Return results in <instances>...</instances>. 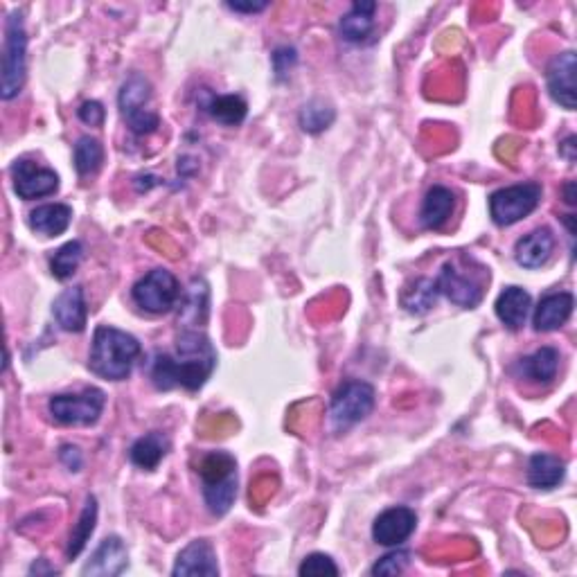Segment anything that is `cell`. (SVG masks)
Instances as JSON below:
<instances>
[{
	"mask_svg": "<svg viewBox=\"0 0 577 577\" xmlns=\"http://www.w3.org/2000/svg\"><path fill=\"white\" fill-rule=\"evenodd\" d=\"M217 368V350L199 330H183L176 336L174 352L156 354L152 361V384L158 390L185 388L197 393Z\"/></svg>",
	"mask_w": 577,
	"mask_h": 577,
	"instance_id": "cell-1",
	"label": "cell"
},
{
	"mask_svg": "<svg viewBox=\"0 0 577 577\" xmlns=\"http://www.w3.org/2000/svg\"><path fill=\"white\" fill-rule=\"evenodd\" d=\"M136 336L111 325H100L93 334V348L88 357V370L106 381H124L140 357Z\"/></svg>",
	"mask_w": 577,
	"mask_h": 577,
	"instance_id": "cell-2",
	"label": "cell"
},
{
	"mask_svg": "<svg viewBox=\"0 0 577 577\" xmlns=\"http://www.w3.org/2000/svg\"><path fill=\"white\" fill-rule=\"evenodd\" d=\"M201 492L208 510L224 517L237 499V463L228 451H212L199 465Z\"/></svg>",
	"mask_w": 577,
	"mask_h": 577,
	"instance_id": "cell-3",
	"label": "cell"
},
{
	"mask_svg": "<svg viewBox=\"0 0 577 577\" xmlns=\"http://www.w3.org/2000/svg\"><path fill=\"white\" fill-rule=\"evenodd\" d=\"M25 55H28V32H25L23 14L12 12L5 25L3 43V70H0V97L5 102L14 100L25 84Z\"/></svg>",
	"mask_w": 577,
	"mask_h": 577,
	"instance_id": "cell-4",
	"label": "cell"
},
{
	"mask_svg": "<svg viewBox=\"0 0 577 577\" xmlns=\"http://www.w3.org/2000/svg\"><path fill=\"white\" fill-rule=\"evenodd\" d=\"M149 104H152V84H149V79L140 73H133L124 79L118 93V106L122 118L127 120L129 129L136 136H149V133L161 127V118H158L156 111L149 109Z\"/></svg>",
	"mask_w": 577,
	"mask_h": 577,
	"instance_id": "cell-5",
	"label": "cell"
},
{
	"mask_svg": "<svg viewBox=\"0 0 577 577\" xmlns=\"http://www.w3.org/2000/svg\"><path fill=\"white\" fill-rule=\"evenodd\" d=\"M377 402V393L368 381L350 379L334 390L330 404V422L334 431L345 433L354 424L366 420Z\"/></svg>",
	"mask_w": 577,
	"mask_h": 577,
	"instance_id": "cell-6",
	"label": "cell"
},
{
	"mask_svg": "<svg viewBox=\"0 0 577 577\" xmlns=\"http://www.w3.org/2000/svg\"><path fill=\"white\" fill-rule=\"evenodd\" d=\"M106 406V395L100 388H84L82 393H61L50 397L48 413L61 426H93Z\"/></svg>",
	"mask_w": 577,
	"mask_h": 577,
	"instance_id": "cell-7",
	"label": "cell"
},
{
	"mask_svg": "<svg viewBox=\"0 0 577 577\" xmlns=\"http://www.w3.org/2000/svg\"><path fill=\"white\" fill-rule=\"evenodd\" d=\"M131 298L142 312L167 314L179 305L181 284L167 269H154L133 284Z\"/></svg>",
	"mask_w": 577,
	"mask_h": 577,
	"instance_id": "cell-8",
	"label": "cell"
},
{
	"mask_svg": "<svg viewBox=\"0 0 577 577\" xmlns=\"http://www.w3.org/2000/svg\"><path fill=\"white\" fill-rule=\"evenodd\" d=\"M541 194L544 190L539 183H519L496 190L490 197V217L501 228L514 226L537 210Z\"/></svg>",
	"mask_w": 577,
	"mask_h": 577,
	"instance_id": "cell-9",
	"label": "cell"
},
{
	"mask_svg": "<svg viewBox=\"0 0 577 577\" xmlns=\"http://www.w3.org/2000/svg\"><path fill=\"white\" fill-rule=\"evenodd\" d=\"M12 181L16 197L23 201L50 197L59 190V176L50 167H41L30 158H19L12 165Z\"/></svg>",
	"mask_w": 577,
	"mask_h": 577,
	"instance_id": "cell-10",
	"label": "cell"
},
{
	"mask_svg": "<svg viewBox=\"0 0 577 577\" xmlns=\"http://www.w3.org/2000/svg\"><path fill=\"white\" fill-rule=\"evenodd\" d=\"M440 296H447L451 303L474 309L483 300V284L478 282L472 273L460 269L456 262H447L436 278Z\"/></svg>",
	"mask_w": 577,
	"mask_h": 577,
	"instance_id": "cell-11",
	"label": "cell"
},
{
	"mask_svg": "<svg viewBox=\"0 0 577 577\" xmlns=\"http://www.w3.org/2000/svg\"><path fill=\"white\" fill-rule=\"evenodd\" d=\"M417 528V514L406 505H395L379 514L372 523V539L381 546L397 548L413 535Z\"/></svg>",
	"mask_w": 577,
	"mask_h": 577,
	"instance_id": "cell-12",
	"label": "cell"
},
{
	"mask_svg": "<svg viewBox=\"0 0 577 577\" xmlns=\"http://www.w3.org/2000/svg\"><path fill=\"white\" fill-rule=\"evenodd\" d=\"M575 70H577L575 52L566 50L550 61L546 73L550 97H553L559 106H564L566 111L575 109Z\"/></svg>",
	"mask_w": 577,
	"mask_h": 577,
	"instance_id": "cell-13",
	"label": "cell"
},
{
	"mask_svg": "<svg viewBox=\"0 0 577 577\" xmlns=\"http://www.w3.org/2000/svg\"><path fill=\"white\" fill-rule=\"evenodd\" d=\"M174 577H194V575H206L215 577L219 575V564H217V553L208 539H194L190 546H185L179 557H176V564L172 568Z\"/></svg>",
	"mask_w": 577,
	"mask_h": 577,
	"instance_id": "cell-14",
	"label": "cell"
},
{
	"mask_svg": "<svg viewBox=\"0 0 577 577\" xmlns=\"http://www.w3.org/2000/svg\"><path fill=\"white\" fill-rule=\"evenodd\" d=\"M129 568L127 546L120 537H106L95 553L82 568V575H100V577H118Z\"/></svg>",
	"mask_w": 577,
	"mask_h": 577,
	"instance_id": "cell-15",
	"label": "cell"
},
{
	"mask_svg": "<svg viewBox=\"0 0 577 577\" xmlns=\"http://www.w3.org/2000/svg\"><path fill=\"white\" fill-rule=\"evenodd\" d=\"M573 307L575 298L571 291H553V294H546L535 307L532 325H535L537 332H555L562 325H566V321L573 314Z\"/></svg>",
	"mask_w": 577,
	"mask_h": 577,
	"instance_id": "cell-16",
	"label": "cell"
},
{
	"mask_svg": "<svg viewBox=\"0 0 577 577\" xmlns=\"http://www.w3.org/2000/svg\"><path fill=\"white\" fill-rule=\"evenodd\" d=\"M52 316L57 325L66 332H84L88 323V307L82 287L66 289L52 303Z\"/></svg>",
	"mask_w": 577,
	"mask_h": 577,
	"instance_id": "cell-17",
	"label": "cell"
},
{
	"mask_svg": "<svg viewBox=\"0 0 577 577\" xmlns=\"http://www.w3.org/2000/svg\"><path fill=\"white\" fill-rule=\"evenodd\" d=\"M555 251V237L550 228H537L521 237L517 246H514V260L523 269H541Z\"/></svg>",
	"mask_w": 577,
	"mask_h": 577,
	"instance_id": "cell-18",
	"label": "cell"
},
{
	"mask_svg": "<svg viewBox=\"0 0 577 577\" xmlns=\"http://www.w3.org/2000/svg\"><path fill=\"white\" fill-rule=\"evenodd\" d=\"M375 12L377 3H370V0H359V3H354L350 7V12L343 14V19L339 23L343 41L352 43V46L368 43L372 34H375Z\"/></svg>",
	"mask_w": 577,
	"mask_h": 577,
	"instance_id": "cell-19",
	"label": "cell"
},
{
	"mask_svg": "<svg viewBox=\"0 0 577 577\" xmlns=\"http://www.w3.org/2000/svg\"><path fill=\"white\" fill-rule=\"evenodd\" d=\"M456 210V194L445 185H433L426 192L420 208V226L424 230H440L447 224Z\"/></svg>",
	"mask_w": 577,
	"mask_h": 577,
	"instance_id": "cell-20",
	"label": "cell"
},
{
	"mask_svg": "<svg viewBox=\"0 0 577 577\" xmlns=\"http://www.w3.org/2000/svg\"><path fill=\"white\" fill-rule=\"evenodd\" d=\"M530 307H532V298L528 291L521 287H505L499 294V298H496V305H494L499 321L512 332H517L523 325H526Z\"/></svg>",
	"mask_w": 577,
	"mask_h": 577,
	"instance_id": "cell-21",
	"label": "cell"
},
{
	"mask_svg": "<svg viewBox=\"0 0 577 577\" xmlns=\"http://www.w3.org/2000/svg\"><path fill=\"white\" fill-rule=\"evenodd\" d=\"M70 221H73V208L66 203H46L30 212L28 224L34 233L43 237H59L66 233Z\"/></svg>",
	"mask_w": 577,
	"mask_h": 577,
	"instance_id": "cell-22",
	"label": "cell"
},
{
	"mask_svg": "<svg viewBox=\"0 0 577 577\" xmlns=\"http://www.w3.org/2000/svg\"><path fill=\"white\" fill-rule=\"evenodd\" d=\"M170 447V438H167L165 433L152 431L133 442L129 458L136 467L145 469V472H154V469L163 463L165 456L170 454Z\"/></svg>",
	"mask_w": 577,
	"mask_h": 577,
	"instance_id": "cell-23",
	"label": "cell"
},
{
	"mask_svg": "<svg viewBox=\"0 0 577 577\" xmlns=\"http://www.w3.org/2000/svg\"><path fill=\"white\" fill-rule=\"evenodd\" d=\"M517 375L521 379L535 381V384H550L557 377L559 370V352L555 348H539L537 352H532L530 357H523L517 363Z\"/></svg>",
	"mask_w": 577,
	"mask_h": 577,
	"instance_id": "cell-24",
	"label": "cell"
},
{
	"mask_svg": "<svg viewBox=\"0 0 577 577\" xmlns=\"http://www.w3.org/2000/svg\"><path fill=\"white\" fill-rule=\"evenodd\" d=\"M566 463L553 454H535L528 463V485L535 490H555L564 481Z\"/></svg>",
	"mask_w": 577,
	"mask_h": 577,
	"instance_id": "cell-25",
	"label": "cell"
},
{
	"mask_svg": "<svg viewBox=\"0 0 577 577\" xmlns=\"http://www.w3.org/2000/svg\"><path fill=\"white\" fill-rule=\"evenodd\" d=\"M438 298H440V291H438L436 280L417 278L415 282L408 284V287L402 291V298H399V303H402V307L406 309L408 314L424 316V314H429L433 307H436Z\"/></svg>",
	"mask_w": 577,
	"mask_h": 577,
	"instance_id": "cell-26",
	"label": "cell"
},
{
	"mask_svg": "<svg viewBox=\"0 0 577 577\" xmlns=\"http://www.w3.org/2000/svg\"><path fill=\"white\" fill-rule=\"evenodd\" d=\"M208 284L206 280L194 278L190 287L179 300V321L188 325H199L208 316Z\"/></svg>",
	"mask_w": 577,
	"mask_h": 577,
	"instance_id": "cell-27",
	"label": "cell"
},
{
	"mask_svg": "<svg viewBox=\"0 0 577 577\" xmlns=\"http://www.w3.org/2000/svg\"><path fill=\"white\" fill-rule=\"evenodd\" d=\"M208 115L224 127H237L246 120L248 104L242 95H217L206 104Z\"/></svg>",
	"mask_w": 577,
	"mask_h": 577,
	"instance_id": "cell-28",
	"label": "cell"
},
{
	"mask_svg": "<svg viewBox=\"0 0 577 577\" xmlns=\"http://www.w3.org/2000/svg\"><path fill=\"white\" fill-rule=\"evenodd\" d=\"M95 523H97V499L95 496H86V503L82 508V514H79V519H77V526L73 528V532H70L68 548H66L68 559L79 557V553L86 548L88 539H91L95 532Z\"/></svg>",
	"mask_w": 577,
	"mask_h": 577,
	"instance_id": "cell-29",
	"label": "cell"
},
{
	"mask_svg": "<svg viewBox=\"0 0 577 577\" xmlns=\"http://www.w3.org/2000/svg\"><path fill=\"white\" fill-rule=\"evenodd\" d=\"M104 163L102 142L91 136H82L75 145V170L82 176H93L100 172Z\"/></svg>",
	"mask_w": 577,
	"mask_h": 577,
	"instance_id": "cell-30",
	"label": "cell"
},
{
	"mask_svg": "<svg viewBox=\"0 0 577 577\" xmlns=\"http://www.w3.org/2000/svg\"><path fill=\"white\" fill-rule=\"evenodd\" d=\"M82 257H84V244L73 239V242L57 248L55 255L50 257V273L61 282L73 278L79 262H82Z\"/></svg>",
	"mask_w": 577,
	"mask_h": 577,
	"instance_id": "cell-31",
	"label": "cell"
},
{
	"mask_svg": "<svg viewBox=\"0 0 577 577\" xmlns=\"http://www.w3.org/2000/svg\"><path fill=\"white\" fill-rule=\"evenodd\" d=\"M336 118V111L323 100H312L300 109V127L307 133H323L330 129V124Z\"/></svg>",
	"mask_w": 577,
	"mask_h": 577,
	"instance_id": "cell-32",
	"label": "cell"
},
{
	"mask_svg": "<svg viewBox=\"0 0 577 577\" xmlns=\"http://www.w3.org/2000/svg\"><path fill=\"white\" fill-rule=\"evenodd\" d=\"M339 566L334 564V559L325 553H312L303 559V564L298 568V575L300 577H325V575H332L336 577L339 575Z\"/></svg>",
	"mask_w": 577,
	"mask_h": 577,
	"instance_id": "cell-33",
	"label": "cell"
},
{
	"mask_svg": "<svg viewBox=\"0 0 577 577\" xmlns=\"http://www.w3.org/2000/svg\"><path fill=\"white\" fill-rule=\"evenodd\" d=\"M411 562V553L408 550H393L384 557H379L375 566L370 568L372 575H399L404 573V568Z\"/></svg>",
	"mask_w": 577,
	"mask_h": 577,
	"instance_id": "cell-34",
	"label": "cell"
},
{
	"mask_svg": "<svg viewBox=\"0 0 577 577\" xmlns=\"http://www.w3.org/2000/svg\"><path fill=\"white\" fill-rule=\"evenodd\" d=\"M77 115H79V120H82L84 124H88V127H102L104 118H106V111H104V106L100 102L88 100V102H84L82 106H79Z\"/></svg>",
	"mask_w": 577,
	"mask_h": 577,
	"instance_id": "cell-35",
	"label": "cell"
},
{
	"mask_svg": "<svg viewBox=\"0 0 577 577\" xmlns=\"http://www.w3.org/2000/svg\"><path fill=\"white\" fill-rule=\"evenodd\" d=\"M296 50L294 48H280V50H275L273 52V66H275V73H278V77H284L289 73L291 68H294L296 64Z\"/></svg>",
	"mask_w": 577,
	"mask_h": 577,
	"instance_id": "cell-36",
	"label": "cell"
},
{
	"mask_svg": "<svg viewBox=\"0 0 577 577\" xmlns=\"http://www.w3.org/2000/svg\"><path fill=\"white\" fill-rule=\"evenodd\" d=\"M59 458H61V463L70 469V472H79V469H82V465H84L82 451H79V447H75V445L61 447Z\"/></svg>",
	"mask_w": 577,
	"mask_h": 577,
	"instance_id": "cell-37",
	"label": "cell"
},
{
	"mask_svg": "<svg viewBox=\"0 0 577 577\" xmlns=\"http://www.w3.org/2000/svg\"><path fill=\"white\" fill-rule=\"evenodd\" d=\"M228 7H230V10H233V12L255 14V12L266 10V7H269V3H246V5H242V3H228Z\"/></svg>",
	"mask_w": 577,
	"mask_h": 577,
	"instance_id": "cell-38",
	"label": "cell"
},
{
	"mask_svg": "<svg viewBox=\"0 0 577 577\" xmlns=\"http://www.w3.org/2000/svg\"><path fill=\"white\" fill-rule=\"evenodd\" d=\"M55 575L57 573V568L55 566H48V562L46 559H39V562H34L32 566H30V575Z\"/></svg>",
	"mask_w": 577,
	"mask_h": 577,
	"instance_id": "cell-39",
	"label": "cell"
},
{
	"mask_svg": "<svg viewBox=\"0 0 577 577\" xmlns=\"http://www.w3.org/2000/svg\"><path fill=\"white\" fill-rule=\"evenodd\" d=\"M573 190H575V183H573V181L566 183L564 192H566V203H568V206H575V194H573Z\"/></svg>",
	"mask_w": 577,
	"mask_h": 577,
	"instance_id": "cell-40",
	"label": "cell"
}]
</instances>
